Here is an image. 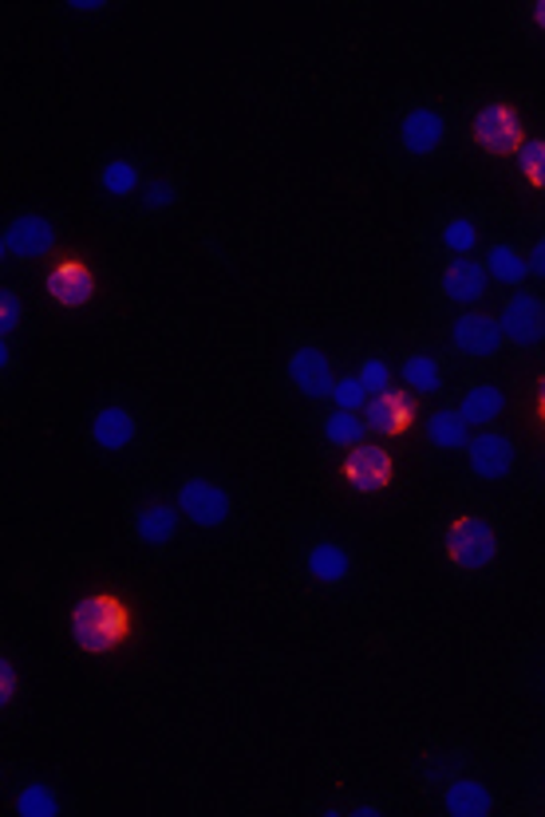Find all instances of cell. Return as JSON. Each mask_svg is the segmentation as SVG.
I'll list each match as a JSON object with an SVG mask.
<instances>
[{"label":"cell","instance_id":"27","mask_svg":"<svg viewBox=\"0 0 545 817\" xmlns=\"http://www.w3.org/2000/svg\"><path fill=\"white\" fill-rule=\"evenodd\" d=\"M332 399H337V411H360V407H368V391H363L360 376L340 379V384L332 387Z\"/></svg>","mask_w":545,"mask_h":817},{"label":"cell","instance_id":"4","mask_svg":"<svg viewBox=\"0 0 545 817\" xmlns=\"http://www.w3.org/2000/svg\"><path fill=\"white\" fill-rule=\"evenodd\" d=\"M391 470H395V462H391L388 450L376 447V442H360V447L348 450V459H345L348 486H356L360 494H376V490H383V486L391 482Z\"/></svg>","mask_w":545,"mask_h":817},{"label":"cell","instance_id":"11","mask_svg":"<svg viewBox=\"0 0 545 817\" xmlns=\"http://www.w3.org/2000/svg\"><path fill=\"white\" fill-rule=\"evenodd\" d=\"M466 455H471V467L479 478H502L514 467V442L506 435H479L466 442Z\"/></svg>","mask_w":545,"mask_h":817},{"label":"cell","instance_id":"33","mask_svg":"<svg viewBox=\"0 0 545 817\" xmlns=\"http://www.w3.org/2000/svg\"><path fill=\"white\" fill-rule=\"evenodd\" d=\"M174 194H171V186H163V182H155V186H151V194H146V202H151V206H163V202H171Z\"/></svg>","mask_w":545,"mask_h":817},{"label":"cell","instance_id":"30","mask_svg":"<svg viewBox=\"0 0 545 817\" xmlns=\"http://www.w3.org/2000/svg\"><path fill=\"white\" fill-rule=\"evenodd\" d=\"M17 324H20V300L12 297V293H0V328L12 333Z\"/></svg>","mask_w":545,"mask_h":817},{"label":"cell","instance_id":"25","mask_svg":"<svg viewBox=\"0 0 545 817\" xmlns=\"http://www.w3.org/2000/svg\"><path fill=\"white\" fill-rule=\"evenodd\" d=\"M17 814L20 817H55L60 814V801L52 798L48 786H28V790H20Z\"/></svg>","mask_w":545,"mask_h":817},{"label":"cell","instance_id":"2","mask_svg":"<svg viewBox=\"0 0 545 817\" xmlns=\"http://www.w3.org/2000/svg\"><path fill=\"white\" fill-rule=\"evenodd\" d=\"M446 553L459 569H482L498 553V538L482 518H459L446 533Z\"/></svg>","mask_w":545,"mask_h":817},{"label":"cell","instance_id":"6","mask_svg":"<svg viewBox=\"0 0 545 817\" xmlns=\"http://www.w3.org/2000/svg\"><path fill=\"white\" fill-rule=\"evenodd\" d=\"M502 336H510L522 348H534V344L545 340V305L529 293L514 297L506 308H502Z\"/></svg>","mask_w":545,"mask_h":817},{"label":"cell","instance_id":"15","mask_svg":"<svg viewBox=\"0 0 545 817\" xmlns=\"http://www.w3.org/2000/svg\"><path fill=\"white\" fill-rule=\"evenodd\" d=\"M91 435L103 450H123L131 439H135V419H131L123 407H103L91 422Z\"/></svg>","mask_w":545,"mask_h":817},{"label":"cell","instance_id":"17","mask_svg":"<svg viewBox=\"0 0 545 817\" xmlns=\"http://www.w3.org/2000/svg\"><path fill=\"white\" fill-rule=\"evenodd\" d=\"M506 411V396H502L498 387L482 384V387H471L463 396V404H459V415H463L466 422H494L498 415Z\"/></svg>","mask_w":545,"mask_h":817},{"label":"cell","instance_id":"13","mask_svg":"<svg viewBox=\"0 0 545 817\" xmlns=\"http://www.w3.org/2000/svg\"><path fill=\"white\" fill-rule=\"evenodd\" d=\"M486 280H491V273L482 269L479 261H471V257L451 261V269L443 273L446 297L459 300V305H471V300H479L482 293H486Z\"/></svg>","mask_w":545,"mask_h":817},{"label":"cell","instance_id":"22","mask_svg":"<svg viewBox=\"0 0 545 817\" xmlns=\"http://www.w3.org/2000/svg\"><path fill=\"white\" fill-rule=\"evenodd\" d=\"M325 439L340 442V447H356L363 439V422L356 419V411H332L325 422Z\"/></svg>","mask_w":545,"mask_h":817},{"label":"cell","instance_id":"19","mask_svg":"<svg viewBox=\"0 0 545 817\" xmlns=\"http://www.w3.org/2000/svg\"><path fill=\"white\" fill-rule=\"evenodd\" d=\"M466 427H471V422H466L459 411H435L428 419V439L435 442V447H443V450L466 447V442H471Z\"/></svg>","mask_w":545,"mask_h":817},{"label":"cell","instance_id":"1","mask_svg":"<svg viewBox=\"0 0 545 817\" xmlns=\"http://www.w3.org/2000/svg\"><path fill=\"white\" fill-rule=\"evenodd\" d=\"M131 632V612L127 604L111 593L83 596L72 609V636L83 652H111L115 644H123Z\"/></svg>","mask_w":545,"mask_h":817},{"label":"cell","instance_id":"31","mask_svg":"<svg viewBox=\"0 0 545 817\" xmlns=\"http://www.w3.org/2000/svg\"><path fill=\"white\" fill-rule=\"evenodd\" d=\"M12 695H17V672H12L9 660H0V703L9 707Z\"/></svg>","mask_w":545,"mask_h":817},{"label":"cell","instance_id":"34","mask_svg":"<svg viewBox=\"0 0 545 817\" xmlns=\"http://www.w3.org/2000/svg\"><path fill=\"white\" fill-rule=\"evenodd\" d=\"M537 411H542V419H545V376H542V384H537Z\"/></svg>","mask_w":545,"mask_h":817},{"label":"cell","instance_id":"12","mask_svg":"<svg viewBox=\"0 0 545 817\" xmlns=\"http://www.w3.org/2000/svg\"><path fill=\"white\" fill-rule=\"evenodd\" d=\"M368 411V427L380 435H400L415 419V399L403 396V391H388V396H376L372 404L363 407Z\"/></svg>","mask_w":545,"mask_h":817},{"label":"cell","instance_id":"20","mask_svg":"<svg viewBox=\"0 0 545 817\" xmlns=\"http://www.w3.org/2000/svg\"><path fill=\"white\" fill-rule=\"evenodd\" d=\"M309 573L317 576V581H325V584H332V581H345V573H348V553L340 545H317L309 553Z\"/></svg>","mask_w":545,"mask_h":817},{"label":"cell","instance_id":"35","mask_svg":"<svg viewBox=\"0 0 545 817\" xmlns=\"http://www.w3.org/2000/svg\"><path fill=\"white\" fill-rule=\"evenodd\" d=\"M534 20L545 28V0H537V4H534Z\"/></svg>","mask_w":545,"mask_h":817},{"label":"cell","instance_id":"18","mask_svg":"<svg viewBox=\"0 0 545 817\" xmlns=\"http://www.w3.org/2000/svg\"><path fill=\"white\" fill-rule=\"evenodd\" d=\"M135 530L146 545H163V541H171L174 530H178V513H174L171 505H146V510L138 513Z\"/></svg>","mask_w":545,"mask_h":817},{"label":"cell","instance_id":"26","mask_svg":"<svg viewBox=\"0 0 545 817\" xmlns=\"http://www.w3.org/2000/svg\"><path fill=\"white\" fill-rule=\"evenodd\" d=\"M135 186H138V174L131 162L115 159L103 166V190H107V194H131Z\"/></svg>","mask_w":545,"mask_h":817},{"label":"cell","instance_id":"28","mask_svg":"<svg viewBox=\"0 0 545 817\" xmlns=\"http://www.w3.org/2000/svg\"><path fill=\"white\" fill-rule=\"evenodd\" d=\"M388 379H391V371H388V364H383V359H368V364L360 368V384H363V391H368L372 399L388 396V391H391Z\"/></svg>","mask_w":545,"mask_h":817},{"label":"cell","instance_id":"16","mask_svg":"<svg viewBox=\"0 0 545 817\" xmlns=\"http://www.w3.org/2000/svg\"><path fill=\"white\" fill-rule=\"evenodd\" d=\"M439 143H443V119L435 111H411L403 119V146L411 154H431Z\"/></svg>","mask_w":545,"mask_h":817},{"label":"cell","instance_id":"32","mask_svg":"<svg viewBox=\"0 0 545 817\" xmlns=\"http://www.w3.org/2000/svg\"><path fill=\"white\" fill-rule=\"evenodd\" d=\"M529 269H534L537 277H545V237L534 245V253H529Z\"/></svg>","mask_w":545,"mask_h":817},{"label":"cell","instance_id":"21","mask_svg":"<svg viewBox=\"0 0 545 817\" xmlns=\"http://www.w3.org/2000/svg\"><path fill=\"white\" fill-rule=\"evenodd\" d=\"M486 273H491L494 280H502V285H518L529 273V261H522L510 245H494L491 257H486Z\"/></svg>","mask_w":545,"mask_h":817},{"label":"cell","instance_id":"9","mask_svg":"<svg viewBox=\"0 0 545 817\" xmlns=\"http://www.w3.org/2000/svg\"><path fill=\"white\" fill-rule=\"evenodd\" d=\"M48 293H52V300H60L64 308H80V305H88L91 293H95V277H91V269L83 261H60V265L48 273Z\"/></svg>","mask_w":545,"mask_h":817},{"label":"cell","instance_id":"8","mask_svg":"<svg viewBox=\"0 0 545 817\" xmlns=\"http://www.w3.org/2000/svg\"><path fill=\"white\" fill-rule=\"evenodd\" d=\"M451 336H454V348L466 351V356H494L502 348V324L482 313L459 316Z\"/></svg>","mask_w":545,"mask_h":817},{"label":"cell","instance_id":"10","mask_svg":"<svg viewBox=\"0 0 545 817\" xmlns=\"http://www.w3.org/2000/svg\"><path fill=\"white\" fill-rule=\"evenodd\" d=\"M289 376L309 399L332 396V387H337L332 384V368H328V359L320 348H300L297 356L289 359Z\"/></svg>","mask_w":545,"mask_h":817},{"label":"cell","instance_id":"3","mask_svg":"<svg viewBox=\"0 0 545 817\" xmlns=\"http://www.w3.org/2000/svg\"><path fill=\"white\" fill-rule=\"evenodd\" d=\"M474 139L491 154H518L522 139V119L506 103H486V108L474 115Z\"/></svg>","mask_w":545,"mask_h":817},{"label":"cell","instance_id":"23","mask_svg":"<svg viewBox=\"0 0 545 817\" xmlns=\"http://www.w3.org/2000/svg\"><path fill=\"white\" fill-rule=\"evenodd\" d=\"M403 379H408V387H415L419 396H428L439 387V364L431 356H411L403 364Z\"/></svg>","mask_w":545,"mask_h":817},{"label":"cell","instance_id":"7","mask_svg":"<svg viewBox=\"0 0 545 817\" xmlns=\"http://www.w3.org/2000/svg\"><path fill=\"white\" fill-rule=\"evenodd\" d=\"M52 245H55L52 222H44L37 214H24L4 229L0 249H4V257H44V253H52Z\"/></svg>","mask_w":545,"mask_h":817},{"label":"cell","instance_id":"5","mask_svg":"<svg viewBox=\"0 0 545 817\" xmlns=\"http://www.w3.org/2000/svg\"><path fill=\"white\" fill-rule=\"evenodd\" d=\"M178 510L194 521V525H222L229 518V494L222 486L206 482V478H191L178 490Z\"/></svg>","mask_w":545,"mask_h":817},{"label":"cell","instance_id":"29","mask_svg":"<svg viewBox=\"0 0 545 817\" xmlns=\"http://www.w3.org/2000/svg\"><path fill=\"white\" fill-rule=\"evenodd\" d=\"M474 237H479V234H474V225L466 222V217H459V222L446 225L443 242L451 245L454 253H471V249H474Z\"/></svg>","mask_w":545,"mask_h":817},{"label":"cell","instance_id":"14","mask_svg":"<svg viewBox=\"0 0 545 817\" xmlns=\"http://www.w3.org/2000/svg\"><path fill=\"white\" fill-rule=\"evenodd\" d=\"M443 806L451 817H486L494 809V798L482 782L463 778V782H451V786H446Z\"/></svg>","mask_w":545,"mask_h":817},{"label":"cell","instance_id":"24","mask_svg":"<svg viewBox=\"0 0 545 817\" xmlns=\"http://www.w3.org/2000/svg\"><path fill=\"white\" fill-rule=\"evenodd\" d=\"M514 162H518V171L526 174L534 186H545V139H526V143L518 146V154H514Z\"/></svg>","mask_w":545,"mask_h":817}]
</instances>
